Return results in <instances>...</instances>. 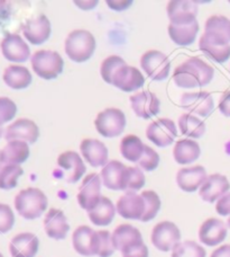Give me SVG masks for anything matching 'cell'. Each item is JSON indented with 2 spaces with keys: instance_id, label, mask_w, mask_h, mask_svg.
I'll return each instance as SVG.
<instances>
[{
  "instance_id": "31",
  "label": "cell",
  "mask_w": 230,
  "mask_h": 257,
  "mask_svg": "<svg viewBox=\"0 0 230 257\" xmlns=\"http://www.w3.org/2000/svg\"><path fill=\"white\" fill-rule=\"evenodd\" d=\"M4 81L12 89H25L32 84V73L22 66H9L4 69Z\"/></svg>"
},
{
  "instance_id": "26",
  "label": "cell",
  "mask_w": 230,
  "mask_h": 257,
  "mask_svg": "<svg viewBox=\"0 0 230 257\" xmlns=\"http://www.w3.org/2000/svg\"><path fill=\"white\" fill-rule=\"evenodd\" d=\"M81 154L92 167H104L108 162V148L104 142L96 139H84L80 145Z\"/></svg>"
},
{
  "instance_id": "23",
  "label": "cell",
  "mask_w": 230,
  "mask_h": 257,
  "mask_svg": "<svg viewBox=\"0 0 230 257\" xmlns=\"http://www.w3.org/2000/svg\"><path fill=\"white\" fill-rule=\"evenodd\" d=\"M230 190V183L226 176L222 174H212L206 177L199 191V195L204 202L214 203L220 197L227 194Z\"/></svg>"
},
{
  "instance_id": "38",
  "label": "cell",
  "mask_w": 230,
  "mask_h": 257,
  "mask_svg": "<svg viewBox=\"0 0 230 257\" xmlns=\"http://www.w3.org/2000/svg\"><path fill=\"white\" fill-rule=\"evenodd\" d=\"M145 201V213L140 219L142 222H148L158 215L160 209V199L158 194L154 191H144L140 194Z\"/></svg>"
},
{
  "instance_id": "29",
  "label": "cell",
  "mask_w": 230,
  "mask_h": 257,
  "mask_svg": "<svg viewBox=\"0 0 230 257\" xmlns=\"http://www.w3.org/2000/svg\"><path fill=\"white\" fill-rule=\"evenodd\" d=\"M30 157L28 144L24 141H10L2 150V165H20Z\"/></svg>"
},
{
  "instance_id": "49",
  "label": "cell",
  "mask_w": 230,
  "mask_h": 257,
  "mask_svg": "<svg viewBox=\"0 0 230 257\" xmlns=\"http://www.w3.org/2000/svg\"><path fill=\"white\" fill-rule=\"evenodd\" d=\"M108 6L114 11H125L132 5V2H107Z\"/></svg>"
},
{
  "instance_id": "15",
  "label": "cell",
  "mask_w": 230,
  "mask_h": 257,
  "mask_svg": "<svg viewBox=\"0 0 230 257\" xmlns=\"http://www.w3.org/2000/svg\"><path fill=\"white\" fill-rule=\"evenodd\" d=\"M38 137L40 128L38 124L28 118H20L4 131V139L8 142L18 140L32 145L38 140Z\"/></svg>"
},
{
  "instance_id": "9",
  "label": "cell",
  "mask_w": 230,
  "mask_h": 257,
  "mask_svg": "<svg viewBox=\"0 0 230 257\" xmlns=\"http://www.w3.org/2000/svg\"><path fill=\"white\" fill-rule=\"evenodd\" d=\"M178 136L176 123L170 118H158L146 128V137L152 144L165 148L171 146Z\"/></svg>"
},
{
  "instance_id": "18",
  "label": "cell",
  "mask_w": 230,
  "mask_h": 257,
  "mask_svg": "<svg viewBox=\"0 0 230 257\" xmlns=\"http://www.w3.org/2000/svg\"><path fill=\"white\" fill-rule=\"evenodd\" d=\"M168 16L170 24L182 25L191 24L196 21L198 5L196 2H184V0H174L168 4Z\"/></svg>"
},
{
  "instance_id": "51",
  "label": "cell",
  "mask_w": 230,
  "mask_h": 257,
  "mask_svg": "<svg viewBox=\"0 0 230 257\" xmlns=\"http://www.w3.org/2000/svg\"><path fill=\"white\" fill-rule=\"evenodd\" d=\"M76 5H78V6L81 7L82 9H84V5H86L88 7H86V9H92L94 8L96 5H98V2H92V3H76Z\"/></svg>"
},
{
  "instance_id": "44",
  "label": "cell",
  "mask_w": 230,
  "mask_h": 257,
  "mask_svg": "<svg viewBox=\"0 0 230 257\" xmlns=\"http://www.w3.org/2000/svg\"><path fill=\"white\" fill-rule=\"evenodd\" d=\"M99 235V257H110L114 253L112 233L107 230L98 231Z\"/></svg>"
},
{
  "instance_id": "52",
  "label": "cell",
  "mask_w": 230,
  "mask_h": 257,
  "mask_svg": "<svg viewBox=\"0 0 230 257\" xmlns=\"http://www.w3.org/2000/svg\"><path fill=\"white\" fill-rule=\"evenodd\" d=\"M226 151H227L228 155H230V141L227 142V145H226Z\"/></svg>"
},
{
  "instance_id": "56",
  "label": "cell",
  "mask_w": 230,
  "mask_h": 257,
  "mask_svg": "<svg viewBox=\"0 0 230 257\" xmlns=\"http://www.w3.org/2000/svg\"><path fill=\"white\" fill-rule=\"evenodd\" d=\"M0 257H4V255L2 253H0Z\"/></svg>"
},
{
  "instance_id": "19",
  "label": "cell",
  "mask_w": 230,
  "mask_h": 257,
  "mask_svg": "<svg viewBox=\"0 0 230 257\" xmlns=\"http://www.w3.org/2000/svg\"><path fill=\"white\" fill-rule=\"evenodd\" d=\"M134 113L138 117L150 118L158 115L160 109V103L154 93L148 90L140 91L130 98Z\"/></svg>"
},
{
  "instance_id": "17",
  "label": "cell",
  "mask_w": 230,
  "mask_h": 257,
  "mask_svg": "<svg viewBox=\"0 0 230 257\" xmlns=\"http://www.w3.org/2000/svg\"><path fill=\"white\" fill-rule=\"evenodd\" d=\"M145 201L142 196L136 192L128 191L119 197L116 204V210L120 217L130 220H140L145 213Z\"/></svg>"
},
{
  "instance_id": "42",
  "label": "cell",
  "mask_w": 230,
  "mask_h": 257,
  "mask_svg": "<svg viewBox=\"0 0 230 257\" xmlns=\"http://www.w3.org/2000/svg\"><path fill=\"white\" fill-rule=\"evenodd\" d=\"M15 224V214L8 204L0 203V233L10 231Z\"/></svg>"
},
{
  "instance_id": "12",
  "label": "cell",
  "mask_w": 230,
  "mask_h": 257,
  "mask_svg": "<svg viewBox=\"0 0 230 257\" xmlns=\"http://www.w3.org/2000/svg\"><path fill=\"white\" fill-rule=\"evenodd\" d=\"M181 107L198 116L208 117L214 111V103L208 91H196V93H186L181 97Z\"/></svg>"
},
{
  "instance_id": "8",
  "label": "cell",
  "mask_w": 230,
  "mask_h": 257,
  "mask_svg": "<svg viewBox=\"0 0 230 257\" xmlns=\"http://www.w3.org/2000/svg\"><path fill=\"white\" fill-rule=\"evenodd\" d=\"M150 240L155 248L160 251L173 250L174 247L181 242V231L176 223L162 221L153 228Z\"/></svg>"
},
{
  "instance_id": "1",
  "label": "cell",
  "mask_w": 230,
  "mask_h": 257,
  "mask_svg": "<svg viewBox=\"0 0 230 257\" xmlns=\"http://www.w3.org/2000/svg\"><path fill=\"white\" fill-rule=\"evenodd\" d=\"M100 73L107 84L117 87L122 91L140 89L145 84V78L137 68L128 66L119 56H110L101 63Z\"/></svg>"
},
{
  "instance_id": "25",
  "label": "cell",
  "mask_w": 230,
  "mask_h": 257,
  "mask_svg": "<svg viewBox=\"0 0 230 257\" xmlns=\"http://www.w3.org/2000/svg\"><path fill=\"white\" fill-rule=\"evenodd\" d=\"M206 171L204 166L182 168L176 173V184L184 192L192 193L199 190L206 180Z\"/></svg>"
},
{
  "instance_id": "41",
  "label": "cell",
  "mask_w": 230,
  "mask_h": 257,
  "mask_svg": "<svg viewBox=\"0 0 230 257\" xmlns=\"http://www.w3.org/2000/svg\"><path fill=\"white\" fill-rule=\"evenodd\" d=\"M137 164H138V166H140V168L142 169V171L153 172L158 167L160 156L154 149H152L150 147L145 146L142 157Z\"/></svg>"
},
{
  "instance_id": "48",
  "label": "cell",
  "mask_w": 230,
  "mask_h": 257,
  "mask_svg": "<svg viewBox=\"0 0 230 257\" xmlns=\"http://www.w3.org/2000/svg\"><path fill=\"white\" fill-rule=\"evenodd\" d=\"M10 16V7L7 2H0V26L4 25Z\"/></svg>"
},
{
  "instance_id": "34",
  "label": "cell",
  "mask_w": 230,
  "mask_h": 257,
  "mask_svg": "<svg viewBox=\"0 0 230 257\" xmlns=\"http://www.w3.org/2000/svg\"><path fill=\"white\" fill-rule=\"evenodd\" d=\"M145 145L142 144L140 138L130 135L122 138L120 142V153L122 156L128 162L138 163L144 154Z\"/></svg>"
},
{
  "instance_id": "21",
  "label": "cell",
  "mask_w": 230,
  "mask_h": 257,
  "mask_svg": "<svg viewBox=\"0 0 230 257\" xmlns=\"http://www.w3.org/2000/svg\"><path fill=\"white\" fill-rule=\"evenodd\" d=\"M127 166L118 160L109 162L101 171L102 184L112 191H126Z\"/></svg>"
},
{
  "instance_id": "20",
  "label": "cell",
  "mask_w": 230,
  "mask_h": 257,
  "mask_svg": "<svg viewBox=\"0 0 230 257\" xmlns=\"http://www.w3.org/2000/svg\"><path fill=\"white\" fill-rule=\"evenodd\" d=\"M0 47L4 59L10 62H26L30 56V47L18 34H7Z\"/></svg>"
},
{
  "instance_id": "54",
  "label": "cell",
  "mask_w": 230,
  "mask_h": 257,
  "mask_svg": "<svg viewBox=\"0 0 230 257\" xmlns=\"http://www.w3.org/2000/svg\"><path fill=\"white\" fill-rule=\"evenodd\" d=\"M227 227L230 229V218L228 219V221H227Z\"/></svg>"
},
{
  "instance_id": "53",
  "label": "cell",
  "mask_w": 230,
  "mask_h": 257,
  "mask_svg": "<svg viewBox=\"0 0 230 257\" xmlns=\"http://www.w3.org/2000/svg\"><path fill=\"white\" fill-rule=\"evenodd\" d=\"M2 135H4V128L2 125H0V138L2 137Z\"/></svg>"
},
{
  "instance_id": "14",
  "label": "cell",
  "mask_w": 230,
  "mask_h": 257,
  "mask_svg": "<svg viewBox=\"0 0 230 257\" xmlns=\"http://www.w3.org/2000/svg\"><path fill=\"white\" fill-rule=\"evenodd\" d=\"M199 48L206 57L218 63L228 61L230 58V44L217 35L204 33L200 38Z\"/></svg>"
},
{
  "instance_id": "55",
  "label": "cell",
  "mask_w": 230,
  "mask_h": 257,
  "mask_svg": "<svg viewBox=\"0 0 230 257\" xmlns=\"http://www.w3.org/2000/svg\"><path fill=\"white\" fill-rule=\"evenodd\" d=\"M0 155H2V150H0ZM0 166H2V160H0Z\"/></svg>"
},
{
  "instance_id": "47",
  "label": "cell",
  "mask_w": 230,
  "mask_h": 257,
  "mask_svg": "<svg viewBox=\"0 0 230 257\" xmlns=\"http://www.w3.org/2000/svg\"><path fill=\"white\" fill-rule=\"evenodd\" d=\"M219 111L224 116L230 117V91L224 93L219 100Z\"/></svg>"
},
{
  "instance_id": "3",
  "label": "cell",
  "mask_w": 230,
  "mask_h": 257,
  "mask_svg": "<svg viewBox=\"0 0 230 257\" xmlns=\"http://www.w3.org/2000/svg\"><path fill=\"white\" fill-rule=\"evenodd\" d=\"M48 197L36 187L22 190L15 197V208L18 214L26 220L40 218L48 209Z\"/></svg>"
},
{
  "instance_id": "16",
  "label": "cell",
  "mask_w": 230,
  "mask_h": 257,
  "mask_svg": "<svg viewBox=\"0 0 230 257\" xmlns=\"http://www.w3.org/2000/svg\"><path fill=\"white\" fill-rule=\"evenodd\" d=\"M22 30L26 40L33 45H40L45 43L50 39V33H52L50 22L45 15H40L26 21Z\"/></svg>"
},
{
  "instance_id": "46",
  "label": "cell",
  "mask_w": 230,
  "mask_h": 257,
  "mask_svg": "<svg viewBox=\"0 0 230 257\" xmlns=\"http://www.w3.org/2000/svg\"><path fill=\"white\" fill-rule=\"evenodd\" d=\"M216 211L220 215H230V193H227L224 196L220 197L217 204H216Z\"/></svg>"
},
{
  "instance_id": "40",
  "label": "cell",
  "mask_w": 230,
  "mask_h": 257,
  "mask_svg": "<svg viewBox=\"0 0 230 257\" xmlns=\"http://www.w3.org/2000/svg\"><path fill=\"white\" fill-rule=\"evenodd\" d=\"M145 185V175L140 167H127L126 191L136 192Z\"/></svg>"
},
{
  "instance_id": "6",
  "label": "cell",
  "mask_w": 230,
  "mask_h": 257,
  "mask_svg": "<svg viewBox=\"0 0 230 257\" xmlns=\"http://www.w3.org/2000/svg\"><path fill=\"white\" fill-rule=\"evenodd\" d=\"M96 130L104 138H116L122 135L126 127V116L114 107L106 108L98 113L94 120Z\"/></svg>"
},
{
  "instance_id": "7",
  "label": "cell",
  "mask_w": 230,
  "mask_h": 257,
  "mask_svg": "<svg viewBox=\"0 0 230 257\" xmlns=\"http://www.w3.org/2000/svg\"><path fill=\"white\" fill-rule=\"evenodd\" d=\"M140 67L152 80L163 81L170 75L171 62L163 52L150 50L142 56Z\"/></svg>"
},
{
  "instance_id": "10",
  "label": "cell",
  "mask_w": 230,
  "mask_h": 257,
  "mask_svg": "<svg viewBox=\"0 0 230 257\" xmlns=\"http://www.w3.org/2000/svg\"><path fill=\"white\" fill-rule=\"evenodd\" d=\"M58 166L61 172V175L58 177L64 178L70 184L79 182L86 171L84 160L76 151H66L60 155L58 158Z\"/></svg>"
},
{
  "instance_id": "35",
  "label": "cell",
  "mask_w": 230,
  "mask_h": 257,
  "mask_svg": "<svg viewBox=\"0 0 230 257\" xmlns=\"http://www.w3.org/2000/svg\"><path fill=\"white\" fill-rule=\"evenodd\" d=\"M178 127L183 136L193 138V139H199L206 133V124L204 121L192 114H182L178 118Z\"/></svg>"
},
{
  "instance_id": "50",
  "label": "cell",
  "mask_w": 230,
  "mask_h": 257,
  "mask_svg": "<svg viewBox=\"0 0 230 257\" xmlns=\"http://www.w3.org/2000/svg\"><path fill=\"white\" fill-rule=\"evenodd\" d=\"M210 257H230V245H222L214 249Z\"/></svg>"
},
{
  "instance_id": "43",
  "label": "cell",
  "mask_w": 230,
  "mask_h": 257,
  "mask_svg": "<svg viewBox=\"0 0 230 257\" xmlns=\"http://www.w3.org/2000/svg\"><path fill=\"white\" fill-rule=\"evenodd\" d=\"M17 113L16 104L8 97H0V125L12 121Z\"/></svg>"
},
{
  "instance_id": "28",
  "label": "cell",
  "mask_w": 230,
  "mask_h": 257,
  "mask_svg": "<svg viewBox=\"0 0 230 257\" xmlns=\"http://www.w3.org/2000/svg\"><path fill=\"white\" fill-rule=\"evenodd\" d=\"M116 208H114L112 200L106 196H101L100 201L94 208L88 211V217L90 221L96 226H108L112 222L116 214Z\"/></svg>"
},
{
  "instance_id": "37",
  "label": "cell",
  "mask_w": 230,
  "mask_h": 257,
  "mask_svg": "<svg viewBox=\"0 0 230 257\" xmlns=\"http://www.w3.org/2000/svg\"><path fill=\"white\" fill-rule=\"evenodd\" d=\"M24 171L20 165H2L0 166V189L12 190L15 189Z\"/></svg>"
},
{
  "instance_id": "24",
  "label": "cell",
  "mask_w": 230,
  "mask_h": 257,
  "mask_svg": "<svg viewBox=\"0 0 230 257\" xmlns=\"http://www.w3.org/2000/svg\"><path fill=\"white\" fill-rule=\"evenodd\" d=\"M44 229L50 238L55 240H63L68 236L70 226L63 211L50 209L44 218Z\"/></svg>"
},
{
  "instance_id": "5",
  "label": "cell",
  "mask_w": 230,
  "mask_h": 257,
  "mask_svg": "<svg viewBox=\"0 0 230 257\" xmlns=\"http://www.w3.org/2000/svg\"><path fill=\"white\" fill-rule=\"evenodd\" d=\"M32 68L44 80H52L63 72L64 61L60 53L50 50H40L30 58Z\"/></svg>"
},
{
  "instance_id": "4",
  "label": "cell",
  "mask_w": 230,
  "mask_h": 257,
  "mask_svg": "<svg viewBox=\"0 0 230 257\" xmlns=\"http://www.w3.org/2000/svg\"><path fill=\"white\" fill-rule=\"evenodd\" d=\"M96 39L89 31L76 30L68 35L66 40V53L73 62L82 63L88 61L94 53Z\"/></svg>"
},
{
  "instance_id": "30",
  "label": "cell",
  "mask_w": 230,
  "mask_h": 257,
  "mask_svg": "<svg viewBox=\"0 0 230 257\" xmlns=\"http://www.w3.org/2000/svg\"><path fill=\"white\" fill-rule=\"evenodd\" d=\"M199 23L198 21L191 23V24H182V25H173L170 24L168 27V32L171 40L174 43L181 47H188L194 42L196 35L199 33Z\"/></svg>"
},
{
  "instance_id": "11",
  "label": "cell",
  "mask_w": 230,
  "mask_h": 257,
  "mask_svg": "<svg viewBox=\"0 0 230 257\" xmlns=\"http://www.w3.org/2000/svg\"><path fill=\"white\" fill-rule=\"evenodd\" d=\"M73 248L78 254L86 257L98 256L99 253V235L98 231L88 226L78 227L72 235Z\"/></svg>"
},
{
  "instance_id": "39",
  "label": "cell",
  "mask_w": 230,
  "mask_h": 257,
  "mask_svg": "<svg viewBox=\"0 0 230 257\" xmlns=\"http://www.w3.org/2000/svg\"><path fill=\"white\" fill-rule=\"evenodd\" d=\"M206 255L204 247L193 240H186L174 247L171 257H206Z\"/></svg>"
},
{
  "instance_id": "22",
  "label": "cell",
  "mask_w": 230,
  "mask_h": 257,
  "mask_svg": "<svg viewBox=\"0 0 230 257\" xmlns=\"http://www.w3.org/2000/svg\"><path fill=\"white\" fill-rule=\"evenodd\" d=\"M227 233V224L222 220L210 218L201 224L199 229V239L202 244L214 247L222 244L226 239Z\"/></svg>"
},
{
  "instance_id": "32",
  "label": "cell",
  "mask_w": 230,
  "mask_h": 257,
  "mask_svg": "<svg viewBox=\"0 0 230 257\" xmlns=\"http://www.w3.org/2000/svg\"><path fill=\"white\" fill-rule=\"evenodd\" d=\"M201 149L196 141L190 139L178 140L173 149V157L180 165H188L200 157Z\"/></svg>"
},
{
  "instance_id": "13",
  "label": "cell",
  "mask_w": 230,
  "mask_h": 257,
  "mask_svg": "<svg viewBox=\"0 0 230 257\" xmlns=\"http://www.w3.org/2000/svg\"><path fill=\"white\" fill-rule=\"evenodd\" d=\"M101 177L92 173L84 177L78 193V203L86 212L90 211L101 199Z\"/></svg>"
},
{
  "instance_id": "36",
  "label": "cell",
  "mask_w": 230,
  "mask_h": 257,
  "mask_svg": "<svg viewBox=\"0 0 230 257\" xmlns=\"http://www.w3.org/2000/svg\"><path fill=\"white\" fill-rule=\"evenodd\" d=\"M204 33L217 35L230 43V20L222 15L209 17L204 25Z\"/></svg>"
},
{
  "instance_id": "45",
  "label": "cell",
  "mask_w": 230,
  "mask_h": 257,
  "mask_svg": "<svg viewBox=\"0 0 230 257\" xmlns=\"http://www.w3.org/2000/svg\"><path fill=\"white\" fill-rule=\"evenodd\" d=\"M122 257H148V248L144 241H136L122 250Z\"/></svg>"
},
{
  "instance_id": "27",
  "label": "cell",
  "mask_w": 230,
  "mask_h": 257,
  "mask_svg": "<svg viewBox=\"0 0 230 257\" xmlns=\"http://www.w3.org/2000/svg\"><path fill=\"white\" fill-rule=\"evenodd\" d=\"M40 240L32 232L18 233L10 240L9 251L12 257H35L38 251Z\"/></svg>"
},
{
  "instance_id": "2",
  "label": "cell",
  "mask_w": 230,
  "mask_h": 257,
  "mask_svg": "<svg viewBox=\"0 0 230 257\" xmlns=\"http://www.w3.org/2000/svg\"><path fill=\"white\" fill-rule=\"evenodd\" d=\"M214 76V70L212 67L200 58L192 57L176 68L173 81L180 88L191 89L210 84Z\"/></svg>"
},
{
  "instance_id": "33",
  "label": "cell",
  "mask_w": 230,
  "mask_h": 257,
  "mask_svg": "<svg viewBox=\"0 0 230 257\" xmlns=\"http://www.w3.org/2000/svg\"><path fill=\"white\" fill-rule=\"evenodd\" d=\"M112 244L116 250H122L125 247L134 244L136 241L142 240V233L137 228L132 224H120L112 232Z\"/></svg>"
}]
</instances>
